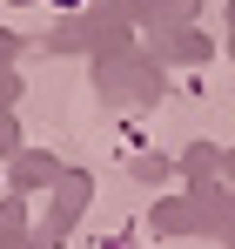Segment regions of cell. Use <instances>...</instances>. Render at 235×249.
<instances>
[{
    "instance_id": "1",
    "label": "cell",
    "mask_w": 235,
    "mask_h": 249,
    "mask_svg": "<svg viewBox=\"0 0 235 249\" xmlns=\"http://www.w3.org/2000/svg\"><path fill=\"white\" fill-rule=\"evenodd\" d=\"M47 7H81V0H47Z\"/></svg>"
}]
</instances>
